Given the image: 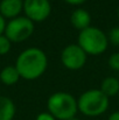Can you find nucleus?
<instances>
[{"label": "nucleus", "instance_id": "nucleus-21", "mask_svg": "<svg viewBox=\"0 0 119 120\" xmlns=\"http://www.w3.org/2000/svg\"><path fill=\"white\" fill-rule=\"evenodd\" d=\"M118 18H119V8H118Z\"/></svg>", "mask_w": 119, "mask_h": 120}, {"label": "nucleus", "instance_id": "nucleus-10", "mask_svg": "<svg viewBox=\"0 0 119 120\" xmlns=\"http://www.w3.org/2000/svg\"><path fill=\"white\" fill-rule=\"evenodd\" d=\"M15 114L14 103L4 96H0V120H12Z\"/></svg>", "mask_w": 119, "mask_h": 120}, {"label": "nucleus", "instance_id": "nucleus-19", "mask_svg": "<svg viewBox=\"0 0 119 120\" xmlns=\"http://www.w3.org/2000/svg\"><path fill=\"white\" fill-rule=\"evenodd\" d=\"M109 120H119V111L113 112V113L109 117Z\"/></svg>", "mask_w": 119, "mask_h": 120}, {"label": "nucleus", "instance_id": "nucleus-12", "mask_svg": "<svg viewBox=\"0 0 119 120\" xmlns=\"http://www.w3.org/2000/svg\"><path fill=\"white\" fill-rule=\"evenodd\" d=\"M100 91L107 96V97H113L119 93V79L116 77H106L102 82L100 85Z\"/></svg>", "mask_w": 119, "mask_h": 120}, {"label": "nucleus", "instance_id": "nucleus-4", "mask_svg": "<svg viewBox=\"0 0 119 120\" xmlns=\"http://www.w3.org/2000/svg\"><path fill=\"white\" fill-rule=\"evenodd\" d=\"M77 41V44L85 51V54L90 55L103 54L109 44V38L105 35V33L92 26L81 30Z\"/></svg>", "mask_w": 119, "mask_h": 120}, {"label": "nucleus", "instance_id": "nucleus-9", "mask_svg": "<svg viewBox=\"0 0 119 120\" xmlns=\"http://www.w3.org/2000/svg\"><path fill=\"white\" fill-rule=\"evenodd\" d=\"M70 22L76 29L83 30V29L90 27L91 15L89 14L88 11H85L83 8H77L73 12V14L70 16Z\"/></svg>", "mask_w": 119, "mask_h": 120}, {"label": "nucleus", "instance_id": "nucleus-1", "mask_svg": "<svg viewBox=\"0 0 119 120\" xmlns=\"http://www.w3.org/2000/svg\"><path fill=\"white\" fill-rule=\"evenodd\" d=\"M48 65L46 54L39 48H28L22 51L15 63L20 77L27 80H33L41 77Z\"/></svg>", "mask_w": 119, "mask_h": 120}, {"label": "nucleus", "instance_id": "nucleus-14", "mask_svg": "<svg viewBox=\"0 0 119 120\" xmlns=\"http://www.w3.org/2000/svg\"><path fill=\"white\" fill-rule=\"evenodd\" d=\"M109 40H110V42H112L113 44L119 45V27H115V28H112L110 30Z\"/></svg>", "mask_w": 119, "mask_h": 120}, {"label": "nucleus", "instance_id": "nucleus-5", "mask_svg": "<svg viewBox=\"0 0 119 120\" xmlns=\"http://www.w3.org/2000/svg\"><path fill=\"white\" fill-rule=\"evenodd\" d=\"M34 32V22L26 16L12 19L5 29V36L11 42H22L27 40Z\"/></svg>", "mask_w": 119, "mask_h": 120}, {"label": "nucleus", "instance_id": "nucleus-2", "mask_svg": "<svg viewBox=\"0 0 119 120\" xmlns=\"http://www.w3.org/2000/svg\"><path fill=\"white\" fill-rule=\"evenodd\" d=\"M49 113L60 120H69L75 118L78 110L76 99L68 92L53 93L47 101Z\"/></svg>", "mask_w": 119, "mask_h": 120}, {"label": "nucleus", "instance_id": "nucleus-16", "mask_svg": "<svg viewBox=\"0 0 119 120\" xmlns=\"http://www.w3.org/2000/svg\"><path fill=\"white\" fill-rule=\"evenodd\" d=\"M36 120H56L49 112H43V113H40L39 116L36 117Z\"/></svg>", "mask_w": 119, "mask_h": 120}, {"label": "nucleus", "instance_id": "nucleus-7", "mask_svg": "<svg viewBox=\"0 0 119 120\" xmlns=\"http://www.w3.org/2000/svg\"><path fill=\"white\" fill-rule=\"evenodd\" d=\"M23 11L26 13V18L33 22H41L49 16L51 5L49 0H25Z\"/></svg>", "mask_w": 119, "mask_h": 120}, {"label": "nucleus", "instance_id": "nucleus-3", "mask_svg": "<svg viewBox=\"0 0 119 120\" xmlns=\"http://www.w3.org/2000/svg\"><path fill=\"white\" fill-rule=\"evenodd\" d=\"M78 110L86 117H97L103 114L109 107V97L100 89L85 91L77 100Z\"/></svg>", "mask_w": 119, "mask_h": 120}, {"label": "nucleus", "instance_id": "nucleus-20", "mask_svg": "<svg viewBox=\"0 0 119 120\" xmlns=\"http://www.w3.org/2000/svg\"><path fill=\"white\" fill-rule=\"evenodd\" d=\"M69 120H79V119H76V118H73V119H69Z\"/></svg>", "mask_w": 119, "mask_h": 120}, {"label": "nucleus", "instance_id": "nucleus-8", "mask_svg": "<svg viewBox=\"0 0 119 120\" xmlns=\"http://www.w3.org/2000/svg\"><path fill=\"white\" fill-rule=\"evenodd\" d=\"M23 9L22 0H1L0 2V14L4 18H18V15Z\"/></svg>", "mask_w": 119, "mask_h": 120}, {"label": "nucleus", "instance_id": "nucleus-17", "mask_svg": "<svg viewBox=\"0 0 119 120\" xmlns=\"http://www.w3.org/2000/svg\"><path fill=\"white\" fill-rule=\"evenodd\" d=\"M5 29H6V21H5V18L0 14V35H2Z\"/></svg>", "mask_w": 119, "mask_h": 120}, {"label": "nucleus", "instance_id": "nucleus-6", "mask_svg": "<svg viewBox=\"0 0 119 120\" xmlns=\"http://www.w3.org/2000/svg\"><path fill=\"white\" fill-rule=\"evenodd\" d=\"M61 61L67 69L78 70L86 62V54L78 44H69L63 49Z\"/></svg>", "mask_w": 119, "mask_h": 120}, {"label": "nucleus", "instance_id": "nucleus-13", "mask_svg": "<svg viewBox=\"0 0 119 120\" xmlns=\"http://www.w3.org/2000/svg\"><path fill=\"white\" fill-rule=\"evenodd\" d=\"M11 49V41L5 35H0V55H5Z\"/></svg>", "mask_w": 119, "mask_h": 120}, {"label": "nucleus", "instance_id": "nucleus-18", "mask_svg": "<svg viewBox=\"0 0 119 120\" xmlns=\"http://www.w3.org/2000/svg\"><path fill=\"white\" fill-rule=\"evenodd\" d=\"M67 4L69 5H82L83 2H85L86 0H64Z\"/></svg>", "mask_w": 119, "mask_h": 120}, {"label": "nucleus", "instance_id": "nucleus-15", "mask_svg": "<svg viewBox=\"0 0 119 120\" xmlns=\"http://www.w3.org/2000/svg\"><path fill=\"white\" fill-rule=\"evenodd\" d=\"M109 65H110L113 70L119 71V52H116V54H113V55L110 56Z\"/></svg>", "mask_w": 119, "mask_h": 120}, {"label": "nucleus", "instance_id": "nucleus-11", "mask_svg": "<svg viewBox=\"0 0 119 120\" xmlns=\"http://www.w3.org/2000/svg\"><path fill=\"white\" fill-rule=\"evenodd\" d=\"M20 79V74L15 65H7L0 72V80L6 85H13Z\"/></svg>", "mask_w": 119, "mask_h": 120}]
</instances>
